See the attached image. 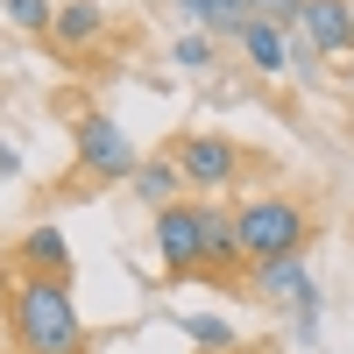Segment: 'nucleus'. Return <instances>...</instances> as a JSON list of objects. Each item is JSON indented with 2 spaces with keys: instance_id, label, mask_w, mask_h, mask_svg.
<instances>
[{
  "instance_id": "f257e3e1",
  "label": "nucleus",
  "mask_w": 354,
  "mask_h": 354,
  "mask_svg": "<svg viewBox=\"0 0 354 354\" xmlns=\"http://www.w3.org/2000/svg\"><path fill=\"white\" fill-rule=\"evenodd\" d=\"M0 312H8V333L15 354H85V319L71 305V283H50V277H8L0 290Z\"/></svg>"
},
{
  "instance_id": "f03ea898",
  "label": "nucleus",
  "mask_w": 354,
  "mask_h": 354,
  "mask_svg": "<svg viewBox=\"0 0 354 354\" xmlns=\"http://www.w3.org/2000/svg\"><path fill=\"white\" fill-rule=\"evenodd\" d=\"M234 227H241L248 270H262V262H305L312 234H319V213H312L305 198L262 192V198H241V205H234Z\"/></svg>"
},
{
  "instance_id": "7ed1b4c3",
  "label": "nucleus",
  "mask_w": 354,
  "mask_h": 354,
  "mask_svg": "<svg viewBox=\"0 0 354 354\" xmlns=\"http://www.w3.org/2000/svg\"><path fill=\"white\" fill-rule=\"evenodd\" d=\"M71 163H78L85 185H128L142 170L135 142H128V128L113 121V113H78L71 121Z\"/></svg>"
},
{
  "instance_id": "20e7f679",
  "label": "nucleus",
  "mask_w": 354,
  "mask_h": 354,
  "mask_svg": "<svg viewBox=\"0 0 354 354\" xmlns=\"http://www.w3.org/2000/svg\"><path fill=\"white\" fill-rule=\"evenodd\" d=\"M170 156H177V170H185V192H234L248 177V149L234 135H220V128H185L170 142Z\"/></svg>"
},
{
  "instance_id": "39448f33",
  "label": "nucleus",
  "mask_w": 354,
  "mask_h": 354,
  "mask_svg": "<svg viewBox=\"0 0 354 354\" xmlns=\"http://www.w3.org/2000/svg\"><path fill=\"white\" fill-rule=\"evenodd\" d=\"M205 205L213 198H177L156 213V234H149V248L163 262V277H198V262H205Z\"/></svg>"
},
{
  "instance_id": "423d86ee",
  "label": "nucleus",
  "mask_w": 354,
  "mask_h": 354,
  "mask_svg": "<svg viewBox=\"0 0 354 354\" xmlns=\"http://www.w3.org/2000/svg\"><path fill=\"white\" fill-rule=\"evenodd\" d=\"M248 283H255V298H270V305H283L298 319V326H290L298 347L319 340V283H312L305 262H262V270H248Z\"/></svg>"
},
{
  "instance_id": "0eeeda50",
  "label": "nucleus",
  "mask_w": 354,
  "mask_h": 354,
  "mask_svg": "<svg viewBox=\"0 0 354 354\" xmlns=\"http://www.w3.org/2000/svg\"><path fill=\"white\" fill-rule=\"evenodd\" d=\"M298 36L319 50V64H326V57H354V8L347 0H305Z\"/></svg>"
},
{
  "instance_id": "6e6552de",
  "label": "nucleus",
  "mask_w": 354,
  "mask_h": 354,
  "mask_svg": "<svg viewBox=\"0 0 354 354\" xmlns=\"http://www.w3.org/2000/svg\"><path fill=\"white\" fill-rule=\"evenodd\" d=\"M50 43L64 57H85L106 43V8L100 0H57V21H50Z\"/></svg>"
},
{
  "instance_id": "1a4fd4ad",
  "label": "nucleus",
  "mask_w": 354,
  "mask_h": 354,
  "mask_svg": "<svg viewBox=\"0 0 354 354\" xmlns=\"http://www.w3.org/2000/svg\"><path fill=\"white\" fill-rule=\"evenodd\" d=\"M248 270V248H241V227H234V205H205V262L198 277H241Z\"/></svg>"
},
{
  "instance_id": "9d476101",
  "label": "nucleus",
  "mask_w": 354,
  "mask_h": 354,
  "mask_svg": "<svg viewBox=\"0 0 354 354\" xmlns=\"http://www.w3.org/2000/svg\"><path fill=\"white\" fill-rule=\"evenodd\" d=\"M15 270L21 277H50V283H71V241L57 227H28L15 241Z\"/></svg>"
},
{
  "instance_id": "9b49d317",
  "label": "nucleus",
  "mask_w": 354,
  "mask_h": 354,
  "mask_svg": "<svg viewBox=\"0 0 354 354\" xmlns=\"http://www.w3.org/2000/svg\"><path fill=\"white\" fill-rule=\"evenodd\" d=\"M234 43H241V57H248L262 78H283V71H290V36H283L277 21H262V15H255V21H248Z\"/></svg>"
},
{
  "instance_id": "f8f14e48",
  "label": "nucleus",
  "mask_w": 354,
  "mask_h": 354,
  "mask_svg": "<svg viewBox=\"0 0 354 354\" xmlns=\"http://www.w3.org/2000/svg\"><path fill=\"white\" fill-rule=\"evenodd\" d=\"M128 192L149 205V213H163V205H177V192H185V170H177V156H142V170L128 177Z\"/></svg>"
},
{
  "instance_id": "ddd939ff",
  "label": "nucleus",
  "mask_w": 354,
  "mask_h": 354,
  "mask_svg": "<svg viewBox=\"0 0 354 354\" xmlns=\"http://www.w3.org/2000/svg\"><path fill=\"white\" fill-rule=\"evenodd\" d=\"M177 8H185V21H198L205 36H241L255 21V0H177Z\"/></svg>"
},
{
  "instance_id": "4468645a",
  "label": "nucleus",
  "mask_w": 354,
  "mask_h": 354,
  "mask_svg": "<svg viewBox=\"0 0 354 354\" xmlns=\"http://www.w3.org/2000/svg\"><path fill=\"white\" fill-rule=\"evenodd\" d=\"M177 333H185L198 354H234V326L220 312H177Z\"/></svg>"
},
{
  "instance_id": "2eb2a0df",
  "label": "nucleus",
  "mask_w": 354,
  "mask_h": 354,
  "mask_svg": "<svg viewBox=\"0 0 354 354\" xmlns=\"http://www.w3.org/2000/svg\"><path fill=\"white\" fill-rule=\"evenodd\" d=\"M0 15H8V28H21V36H50L57 0H0Z\"/></svg>"
},
{
  "instance_id": "dca6fc26",
  "label": "nucleus",
  "mask_w": 354,
  "mask_h": 354,
  "mask_svg": "<svg viewBox=\"0 0 354 354\" xmlns=\"http://www.w3.org/2000/svg\"><path fill=\"white\" fill-rule=\"evenodd\" d=\"M213 57H220V50H213L205 28H185V36L170 43V64H177V71H213Z\"/></svg>"
},
{
  "instance_id": "f3484780",
  "label": "nucleus",
  "mask_w": 354,
  "mask_h": 354,
  "mask_svg": "<svg viewBox=\"0 0 354 354\" xmlns=\"http://www.w3.org/2000/svg\"><path fill=\"white\" fill-rule=\"evenodd\" d=\"M255 15H262V21H277L283 36H290V28H298V15H305V0H255Z\"/></svg>"
},
{
  "instance_id": "a211bd4d",
  "label": "nucleus",
  "mask_w": 354,
  "mask_h": 354,
  "mask_svg": "<svg viewBox=\"0 0 354 354\" xmlns=\"http://www.w3.org/2000/svg\"><path fill=\"white\" fill-rule=\"evenodd\" d=\"M21 170V156H15V142H0V177H15Z\"/></svg>"
},
{
  "instance_id": "6ab92c4d",
  "label": "nucleus",
  "mask_w": 354,
  "mask_h": 354,
  "mask_svg": "<svg viewBox=\"0 0 354 354\" xmlns=\"http://www.w3.org/2000/svg\"><path fill=\"white\" fill-rule=\"evenodd\" d=\"M85 354H106V347H85Z\"/></svg>"
}]
</instances>
